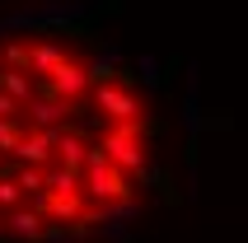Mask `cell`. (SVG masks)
<instances>
[{"label":"cell","instance_id":"cell-16","mask_svg":"<svg viewBox=\"0 0 248 243\" xmlns=\"http://www.w3.org/2000/svg\"><path fill=\"white\" fill-rule=\"evenodd\" d=\"M0 234H5V211H0Z\"/></svg>","mask_w":248,"mask_h":243},{"label":"cell","instance_id":"cell-8","mask_svg":"<svg viewBox=\"0 0 248 243\" xmlns=\"http://www.w3.org/2000/svg\"><path fill=\"white\" fill-rule=\"evenodd\" d=\"M14 159L47 168V164L56 159V131H24V140H19V150H14Z\"/></svg>","mask_w":248,"mask_h":243},{"label":"cell","instance_id":"cell-4","mask_svg":"<svg viewBox=\"0 0 248 243\" xmlns=\"http://www.w3.org/2000/svg\"><path fill=\"white\" fill-rule=\"evenodd\" d=\"M94 103L98 112L112 122V126H122V122H140V98L126 89V84L108 80V84H94Z\"/></svg>","mask_w":248,"mask_h":243},{"label":"cell","instance_id":"cell-14","mask_svg":"<svg viewBox=\"0 0 248 243\" xmlns=\"http://www.w3.org/2000/svg\"><path fill=\"white\" fill-rule=\"evenodd\" d=\"M42 243H70V229H66V225H52V220H47V234H42Z\"/></svg>","mask_w":248,"mask_h":243},{"label":"cell","instance_id":"cell-6","mask_svg":"<svg viewBox=\"0 0 248 243\" xmlns=\"http://www.w3.org/2000/svg\"><path fill=\"white\" fill-rule=\"evenodd\" d=\"M66 108L70 103H61V98H52L47 89H42V94L24 108V126L28 131H61V126H66Z\"/></svg>","mask_w":248,"mask_h":243},{"label":"cell","instance_id":"cell-2","mask_svg":"<svg viewBox=\"0 0 248 243\" xmlns=\"http://www.w3.org/2000/svg\"><path fill=\"white\" fill-rule=\"evenodd\" d=\"M98 145L108 154L122 173H145L150 168V150H145V131H140V122H122V126H108V131L98 136Z\"/></svg>","mask_w":248,"mask_h":243},{"label":"cell","instance_id":"cell-11","mask_svg":"<svg viewBox=\"0 0 248 243\" xmlns=\"http://www.w3.org/2000/svg\"><path fill=\"white\" fill-rule=\"evenodd\" d=\"M19 206H28V192H24V182L14 173H0V211L10 215V211H19Z\"/></svg>","mask_w":248,"mask_h":243},{"label":"cell","instance_id":"cell-5","mask_svg":"<svg viewBox=\"0 0 248 243\" xmlns=\"http://www.w3.org/2000/svg\"><path fill=\"white\" fill-rule=\"evenodd\" d=\"M70 56H66V42L56 38V33H42L38 42H33V56H28V70H33V80L47 89V80H52L56 70L66 66Z\"/></svg>","mask_w":248,"mask_h":243},{"label":"cell","instance_id":"cell-12","mask_svg":"<svg viewBox=\"0 0 248 243\" xmlns=\"http://www.w3.org/2000/svg\"><path fill=\"white\" fill-rule=\"evenodd\" d=\"M24 117H0V154H10L14 159V150H19V140H24Z\"/></svg>","mask_w":248,"mask_h":243},{"label":"cell","instance_id":"cell-13","mask_svg":"<svg viewBox=\"0 0 248 243\" xmlns=\"http://www.w3.org/2000/svg\"><path fill=\"white\" fill-rule=\"evenodd\" d=\"M0 117H24V103L14 94H5V89H0Z\"/></svg>","mask_w":248,"mask_h":243},{"label":"cell","instance_id":"cell-1","mask_svg":"<svg viewBox=\"0 0 248 243\" xmlns=\"http://www.w3.org/2000/svg\"><path fill=\"white\" fill-rule=\"evenodd\" d=\"M84 197H89V211L131 197V173H122V168L103 154V145L89 150V164H84Z\"/></svg>","mask_w":248,"mask_h":243},{"label":"cell","instance_id":"cell-7","mask_svg":"<svg viewBox=\"0 0 248 243\" xmlns=\"http://www.w3.org/2000/svg\"><path fill=\"white\" fill-rule=\"evenodd\" d=\"M47 234V215H42L38 206H19L5 215V239L10 243H38Z\"/></svg>","mask_w":248,"mask_h":243},{"label":"cell","instance_id":"cell-15","mask_svg":"<svg viewBox=\"0 0 248 243\" xmlns=\"http://www.w3.org/2000/svg\"><path fill=\"white\" fill-rule=\"evenodd\" d=\"M140 80H145V84H159V66H155L150 56H145V61H140Z\"/></svg>","mask_w":248,"mask_h":243},{"label":"cell","instance_id":"cell-9","mask_svg":"<svg viewBox=\"0 0 248 243\" xmlns=\"http://www.w3.org/2000/svg\"><path fill=\"white\" fill-rule=\"evenodd\" d=\"M89 150H94V145H89L75 126H61V131H56V159H61V164H70V168H80V173H84Z\"/></svg>","mask_w":248,"mask_h":243},{"label":"cell","instance_id":"cell-3","mask_svg":"<svg viewBox=\"0 0 248 243\" xmlns=\"http://www.w3.org/2000/svg\"><path fill=\"white\" fill-rule=\"evenodd\" d=\"M94 84H98V80H94V70H89V61H66V66L47 80V94L75 108L84 94H94Z\"/></svg>","mask_w":248,"mask_h":243},{"label":"cell","instance_id":"cell-10","mask_svg":"<svg viewBox=\"0 0 248 243\" xmlns=\"http://www.w3.org/2000/svg\"><path fill=\"white\" fill-rule=\"evenodd\" d=\"M0 89H5V94H14L24 108L42 94V84L33 80V70H0Z\"/></svg>","mask_w":248,"mask_h":243}]
</instances>
